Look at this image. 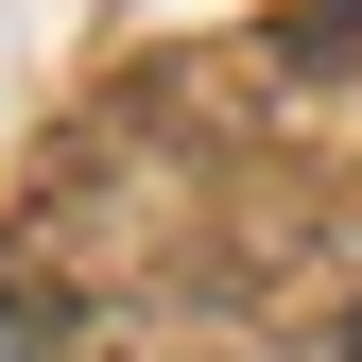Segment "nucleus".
<instances>
[{
	"mask_svg": "<svg viewBox=\"0 0 362 362\" xmlns=\"http://www.w3.org/2000/svg\"><path fill=\"white\" fill-rule=\"evenodd\" d=\"M0 362H35V293L18 276H0Z\"/></svg>",
	"mask_w": 362,
	"mask_h": 362,
	"instance_id": "nucleus-1",
	"label": "nucleus"
},
{
	"mask_svg": "<svg viewBox=\"0 0 362 362\" xmlns=\"http://www.w3.org/2000/svg\"><path fill=\"white\" fill-rule=\"evenodd\" d=\"M345 362H362V310H345Z\"/></svg>",
	"mask_w": 362,
	"mask_h": 362,
	"instance_id": "nucleus-2",
	"label": "nucleus"
}]
</instances>
